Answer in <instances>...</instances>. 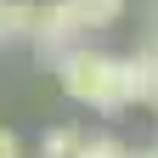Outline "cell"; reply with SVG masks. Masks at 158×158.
<instances>
[{"mask_svg": "<svg viewBox=\"0 0 158 158\" xmlns=\"http://www.w3.org/2000/svg\"><path fill=\"white\" fill-rule=\"evenodd\" d=\"M147 158H158V141H152V147H147Z\"/></svg>", "mask_w": 158, "mask_h": 158, "instance_id": "8", "label": "cell"}, {"mask_svg": "<svg viewBox=\"0 0 158 158\" xmlns=\"http://www.w3.org/2000/svg\"><path fill=\"white\" fill-rule=\"evenodd\" d=\"M147 45H158V17H152V28H147Z\"/></svg>", "mask_w": 158, "mask_h": 158, "instance_id": "7", "label": "cell"}, {"mask_svg": "<svg viewBox=\"0 0 158 158\" xmlns=\"http://www.w3.org/2000/svg\"><path fill=\"white\" fill-rule=\"evenodd\" d=\"M73 158H130V147L118 141V135H85Z\"/></svg>", "mask_w": 158, "mask_h": 158, "instance_id": "4", "label": "cell"}, {"mask_svg": "<svg viewBox=\"0 0 158 158\" xmlns=\"http://www.w3.org/2000/svg\"><path fill=\"white\" fill-rule=\"evenodd\" d=\"M56 85H62L68 102L90 107V113H124V107H141V90H147V68L141 56H113V51H96L90 40H79L56 56Z\"/></svg>", "mask_w": 158, "mask_h": 158, "instance_id": "1", "label": "cell"}, {"mask_svg": "<svg viewBox=\"0 0 158 158\" xmlns=\"http://www.w3.org/2000/svg\"><path fill=\"white\" fill-rule=\"evenodd\" d=\"M135 56H141V68H147V90H141V107H152V113H158V45H147V40H141V51H135Z\"/></svg>", "mask_w": 158, "mask_h": 158, "instance_id": "5", "label": "cell"}, {"mask_svg": "<svg viewBox=\"0 0 158 158\" xmlns=\"http://www.w3.org/2000/svg\"><path fill=\"white\" fill-rule=\"evenodd\" d=\"M79 141H85V130H79V124H51L45 135H40V158H73Z\"/></svg>", "mask_w": 158, "mask_h": 158, "instance_id": "3", "label": "cell"}, {"mask_svg": "<svg viewBox=\"0 0 158 158\" xmlns=\"http://www.w3.org/2000/svg\"><path fill=\"white\" fill-rule=\"evenodd\" d=\"M130 158H147V152H130Z\"/></svg>", "mask_w": 158, "mask_h": 158, "instance_id": "10", "label": "cell"}, {"mask_svg": "<svg viewBox=\"0 0 158 158\" xmlns=\"http://www.w3.org/2000/svg\"><path fill=\"white\" fill-rule=\"evenodd\" d=\"M147 6H152V17H158V0H147Z\"/></svg>", "mask_w": 158, "mask_h": 158, "instance_id": "9", "label": "cell"}, {"mask_svg": "<svg viewBox=\"0 0 158 158\" xmlns=\"http://www.w3.org/2000/svg\"><path fill=\"white\" fill-rule=\"evenodd\" d=\"M0 158H23V141H17V130L0 124Z\"/></svg>", "mask_w": 158, "mask_h": 158, "instance_id": "6", "label": "cell"}, {"mask_svg": "<svg viewBox=\"0 0 158 158\" xmlns=\"http://www.w3.org/2000/svg\"><path fill=\"white\" fill-rule=\"evenodd\" d=\"M124 17V0H51V6H34V28H28V45L40 62H56L68 45L113 28Z\"/></svg>", "mask_w": 158, "mask_h": 158, "instance_id": "2", "label": "cell"}]
</instances>
